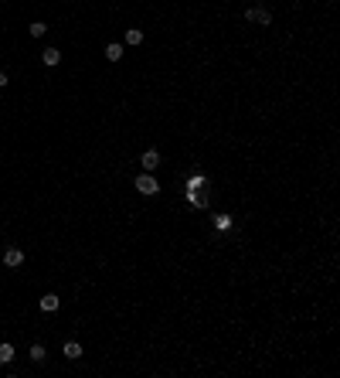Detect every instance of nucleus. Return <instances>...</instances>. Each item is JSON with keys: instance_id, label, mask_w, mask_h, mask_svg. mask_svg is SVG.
<instances>
[{"instance_id": "f257e3e1", "label": "nucleus", "mask_w": 340, "mask_h": 378, "mask_svg": "<svg viewBox=\"0 0 340 378\" xmlns=\"http://www.w3.org/2000/svg\"><path fill=\"white\" fill-rule=\"evenodd\" d=\"M133 188L139 191V194H146V198L160 191V184H157V177H153V174H146V170H143V174H139V177L133 181Z\"/></svg>"}, {"instance_id": "f03ea898", "label": "nucleus", "mask_w": 340, "mask_h": 378, "mask_svg": "<svg viewBox=\"0 0 340 378\" xmlns=\"http://www.w3.org/2000/svg\"><path fill=\"white\" fill-rule=\"evenodd\" d=\"M245 21H249V24H272V14L266 7H249V10H245Z\"/></svg>"}, {"instance_id": "7ed1b4c3", "label": "nucleus", "mask_w": 340, "mask_h": 378, "mask_svg": "<svg viewBox=\"0 0 340 378\" xmlns=\"http://www.w3.org/2000/svg\"><path fill=\"white\" fill-rule=\"evenodd\" d=\"M3 266H10V269H17V266H24V249H17V245H10V249L3 252Z\"/></svg>"}, {"instance_id": "20e7f679", "label": "nucleus", "mask_w": 340, "mask_h": 378, "mask_svg": "<svg viewBox=\"0 0 340 378\" xmlns=\"http://www.w3.org/2000/svg\"><path fill=\"white\" fill-rule=\"evenodd\" d=\"M139 164H143V170H146V174H153V170L160 167V153H157V150H146L143 157H139Z\"/></svg>"}, {"instance_id": "39448f33", "label": "nucleus", "mask_w": 340, "mask_h": 378, "mask_svg": "<svg viewBox=\"0 0 340 378\" xmlns=\"http://www.w3.org/2000/svg\"><path fill=\"white\" fill-rule=\"evenodd\" d=\"M38 307H41V310H45V313H55V310H58V307H62V300H58V297H55V293H45V297H41V300H38Z\"/></svg>"}, {"instance_id": "423d86ee", "label": "nucleus", "mask_w": 340, "mask_h": 378, "mask_svg": "<svg viewBox=\"0 0 340 378\" xmlns=\"http://www.w3.org/2000/svg\"><path fill=\"white\" fill-rule=\"evenodd\" d=\"M41 62H45L48 69H55V65L62 62V51H58V48H45V51H41Z\"/></svg>"}, {"instance_id": "0eeeda50", "label": "nucleus", "mask_w": 340, "mask_h": 378, "mask_svg": "<svg viewBox=\"0 0 340 378\" xmlns=\"http://www.w3.org/2000/svg\"><path fill=\"white\" fill-rule=\"evenodd\" d=\"M65 358L68 361H78V358H82V344H78V341H68L65 344Z\"/></svg>"}, {"instance_id": "6e6552de", "label": "nucleus", "mask_w": 340, "mask_h": 378, "mask_svg": "<svg viewBox=\"0 0 340 378\" xmlns=\"http://www.w3.org/2000/svg\"><path fill=\"white\" fill-rule=\"evenodd\" d=\"M126 45H130V48L143 45V31H139V27H126Z\"/></svg>"}, {"instance_id": "1a4fd4ad", "label": "nucleus", "mask_w": 340, "mask_h": 378, "mask_svg": "<svg viewBox=\"0 0 340 378\" xmlns=\"http://www.w3.org/2000/svg\"><path fill=\"white\" fill-rule=\"evenodd\" d=\"M106 58H109V62H119V58H123V45H116V41L106 45Z\"/></svg>"}, {"instance_id": "9d476101", "label": "nucleus", "mask_w": 340, "mask_h": 378, "mask_svg": "<svg viewBox=\"0 0 340 378\" xmlns=\"http://www.w3.org/2000/svg\"><path fill=\"white\" fill-rule=\"evenodd\" d=\"M27 354H31V361H38V365H41V361L48 358V351H45V344H31V351H27Z\"/></svg>"}, {"instance_id": "9b49d317", "label": "nucleus", "mask_w": 340, "mask_h": 378, "mask_svg": "<svg viewBox=\"0 0 340 378\" xmlns=\"http://www.w3.org/2000/svg\"><path fill=\"white\" fill-rule=\"evenodd\" d=\"M27 31H31V38H45V31H48V24H45V21H34V24H31Z\"/></svg>"}, {"instance_id": "f8f14e48", "label": "nucleus", "mask_w": 340, "mask_h": 378, "mask_svg": "<svg viewBox=\"0 0 340 378\" xmlns=\"http://www.w3.org/2000/svg\"><path fill=\"white\" fill-rule=\"evenodd\" d=\"M14 361V348L10 344H0V365H10Z\"/></svg>"}, {"instance_id": "ddd939ff", "label": "nucleus", "mask_w": 340, "mask_h": 378, "mask_svg": "<svg viewBox=\"0 0 340 378\" xmlns=\"http://www.w3.org/2000/svg\"><path fill=\"white\" fill-rule=\"evenodd\" d=\"M191 205H198V208H204V205H207V198H204V194H194V191H191Z\"/></svg>"}, {"instance_id": "4468645a", "label": "nucleus", "mask_w": 340, "mask_h": 378, "mask_svg": "<svg viewBox=\"0 0 340 378\" xmlns=\"http://www.w3.org/2000/svg\"><path fill=\"white\" fill-rule=\"evenodd\" d=\"M218 228H231V215H218Z\"/></svg>"}, {"instance_id": "2eb2a0df", "label": "nucleus", "mask_w": 340, "mask_h": 378, "mask_svg": "<svg viewBox=\"0 0 340 378\" xmlns=\"http://www.w3.org/2000/svg\"><path fill=\"white\" fill-rule=\"evenodd\" d=\"M7 82H10V78H7V72H0V89H3Z\"/></svg>"}]
</instances>
